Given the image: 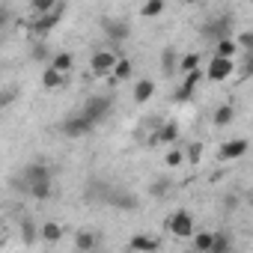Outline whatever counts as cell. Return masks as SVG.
<instances>
[{"label": "cell", "mask_w": 253, "mask_h": 253, "mask_svg": "<svg viewBox=\"0 0 253 253\" xmlns=\"http://www.w3.org/2000/svg\"><path fill=\"white\" fill-rule=\"evenodd\" d=\"M104 33L113 39V42H122V39H128V33H131V27H128V21H113V18H104Z\"/></svg>", "instance_id": "cell-7"}, {"label": "cell", "mask_w": 253, "mask_h": 253, "mask_svg": "<svg viewBox=\"0 0 253 253\" xmlns=\"http://www.w3.org/2000/svg\"><path fill=\"white\" fill-rule=\"evenodd\" d=\"M131 250L152 253V250H158V238H155V235H143V232H137V235H131Z\"/></svg>", "instance_id": "cell-10"}, {"label": "cell", "mask_w": 253, "mask_h": 253, "mask_svg": "<svg viewBox=\"0 0 253 253\" xmlns=\"http://www.w3.org/2000/svg\"><path fill=\"white\" fill-rule=\"evenodd\" d=\"M238 48H244V51H250L253 54V30H244V33H238Z\"/></svg>", "instance_id": "cell-29"}, {"label": "cell", "mask_w": 253, "mask_h": 253, "mask_svg": "<svg viewBox=\"0 0 253 253\" xmlns=\"http://www.w3.org/2000/svg\"><path fill=\"white\" fill-rule=\"evenodd\" d=\"M63 12H66V6H63V3H57V9H54V12H48V15H42V18H36V24H33V30H36V33H51V30L57 27V21L63 18Z\"/></svg>", "instance_id": "cell-6"}, {"label": "cell", "mask_w": 253, "mask_h": 253, "mask_svg": "<svg viewBox=\"0 0 253 253\" xmlns=\"http://www.w3.org/2000/svg\"><path fill=\"white\" fill-rule=\"evenodd\" d=\"M113 75H116L119 81H125V78H131V60H125V57H122V60L116 63V69H113Z\"/></svg>", "instance_id": "cell-27"}, {"label": "cell", "mask_w": 253, "mask_h": 253, "mask_svg": "<svg viewBox=\"0 0 253 253\" xmlns=\"http://www.w3.org/2000/svg\"><path fill=\"white\" fill-rule=\"evenodd\" d=\"M232 72H235V63H232V60H223V57H211L206 78H211V81H226Z\"/></svg>", "instance_id": "cell-4"}, {"label": "cell", "mask_w": 253, "mask_h": 253, "mask_svg": "<svg viewBox=\"0 0 253 253\" xmlns=\"http://www.w3.org/2000/svg\"><path fill=\"white\" fill-rule=\"evenodd\" d=\"M110 203H113V206H119V209H128V211H131V209H137V197H134V194H128V191L113 194V197H110Z\"/></svg>", "instance_id": "cell-17"}, {"label": "cell", "mask_w": 253, "mask_h": 253, "mask_svg": "<svg viewBox=\"0 0 253 253\" xmlns=\"http://www.w3.org/2000/svg\"><path fill=\"white\" fill-rule=\"evenodd\" d=\"M12 98H15V92H12V89H6V92H3V107H6V104H9Z\"/></svg>", "instance_id": "cell-34"}, {"label": "cell", "mask_w": 253, "mask_h": 253, "mask_svg": "<svg viewBox=\"0 0 253 253\" xmlns=\"http://www.w3.org/2000/svg\"><path fill=\"white\" fill-rule=\"evenodd\" d=\"M247 146H250V143H247L244 137L223 143V146H220V161H232V158H241V155L247 152Z\"/></svg>", "instance_id": "cell-8"}, {"label": "cell", "mask_w": 253, "mask_h": 253, "mask_svg": "<svg viewBox=\"0 0 253 253\" xmlns=\"http://www.w3.org/2000/svg\"><path fill=\"white\" fill-rule=\"evenodd\" d=\"M214 247V232H197L194 235V250L197 253H211Z\"/></svg>", "instance_id": "cell-15"}, {"label": "cell", "mask_w": 253, "mask_h": 253, "mask_svg": "<svg viewBox=\"0 0 253 253\" xmlns=\"http://www.w3.org/2000/svg\"><path fill=\"white\" fill-rule=\"evenodd\" d=\"M158 140H161V143H176V140H179V125H176V122L161 125V131L152 137V143H158Z\"/></svg>", "instance_id": "cell-12"}, {"label": "cell", "mask_w": 253, "mask_h": 253, "mask_svg": "<svg viewBox=\"0 0 253 253\" xmlns=\"http://www.w3.org/2000/svg\"><path fill=\"white\" fill-rule=\"evenodd\" d=\"M42 238H45V241H51V244H54V241H60V238H63L60 223H51V220H48V223L42 226Z\"/></svg>", "instance_id": "cell-23"}, {"label": "cell", "mask_w": 253, "mask_h": 253, "mask_svg": "<svg viewBox=\"0 0 253 253\" xmlns=\"http://www.w3.org/2000/svg\"><path fill=\"white\" fill-rule=\"evenodd\" d=\"M92 128V122L84 116V113H78V116H69L66 122H63V131L69 134V137H81V134H86Z\"/></svg>", "instance_id": "cell-5"}, {"label": "cell", "mask_w": 253, "mask_h": 253, "mask_svg": "<svg viewBox=\"0 0 253 253\" xmlns=\"http://www.w3.org/2000/svg\"><path fill=\"white\" fill-rule=\"evenodd\" d=\"M211 119H214V125H220V128H223V125H229V122L235 119V107H232V104H220Z\"/></svg>", "instance_id": "cell-16"}, {"label": "cell", "mask_w": 253, "mask_h": 253, "mask_svg": "<svg viewBox=\"0 0 253 253\" xmlns=\"http://www.w3.org/2000/svg\"><path fill=\"white\" fill-rule=\"evenodd\" d=\"M110 107H113V101L107 98V95H92V98H86L84 101V107H81V113L95 125V122H101L107 113H110Z\"/></svg>", "instance_id": "cell-2"}, {"label": "cell", "mask_w": 253, "mask_h": 253, "mask_svg": "<svg viewBox=\"0 0 253 253\" xmlns=\"http://www.w3.org/2000/svg\"><path fill=\"white\" fill-rule=\"evenodd\" d=\"M200 155H203V143H194V146L188 149V158H191V164H197V161H200Z\"/></svg>", "instance_id": "cell-30"}, {"label": "cell", "mask_w": 253, "mask_h": 253, "mask_svg": "<svg viewBox=\"0 0 253 253\" xmlns=\"http://www.w3.org/2000/svg\"><path fill=\"white\" fill-rule=\"evenodd\" d=\"M238 206V197H226V209H235Z\"/></svg>", "instance_id": "cell-35"}, {"label": "cell", "mask_w": 253, "mask_h": 253, "mask_svg": "<svg viewBox=\"0 0 253 253\" xmlns=\"http://www.w3.org/2000/svg\"><path fill=\"white\" fill-rule=\"evenodd\" d=\"M95 241H98V238H95L92 232H78V235H75V247H78L81 253H92V250H95Z\"/></svg>", "instance_id": "cell-18"}, {"label": "cell", "mask_w": 253, "mask_h": 253, "mask_svg": "<svg viewBox=\"0 0 253 253\" xmlns=\"http://www.w3.org/2000/svg\"><path fill=\"white\" fill-rule=\"evenodd\" d=\"M179 164H182V152H176V149L167 152V167H179Z\"/></svg>", "instance_id": "cell-32"}, {"label": "cell", "mask_w": 253, "mask_h": 253, "mask_svg": "<svg viewBox=\"0 0 253 253\" xmlns=\"http://www.w3.org/2000/svg\"><path fill=\"white\" fill-rule=\"evenodd\" d=\"M167 188H170V182H167V179H158V182L152 185V197H161Z\"/></svg>", "instance_id": "cell-31"}, {"label": "cell", "mask_w": 253, "mask_h": 253, "mask_svg": "<svg viewBox=\"0 0 253 253\" xmlns=\"http://www.w3.org/2000/svg\"><path fill=\"white\" fill-rule=\"evenodd\" d=\"M235 54H238V42H235V39H220V42H214V57L232 60Z\"/></svg>", "instance_id": "cell-13"}, {"label": "cell", "mask_w": 253, "mask_h": 253, "mask_svg": "<svg viewBox=\"0 0 253 253\" xmlns=\"http://www.w3.org/2000/svg\"><path fill=\"white\" fill-rule=\"evenodd\" d=\"M119 60H122V57H119L116 51H95L92 60H89V69H92V75H107V72L116 69Z\"/></svg>", "instance_id": "cell-3"}, {"label": "cell", "mask_w": 253, "mask_h": 253, "mask_svg": "<svg viewBox=\"0 0 253 253\" xmlns=\"http://www.w3.org/2000/svg\"><path fill=\"white\" fill-rule=\"evenodd\" d=\"M27 191H30L36 200H48V197H51V182H39V185H30Z\"/></svg>", "instance_id": "cell-26"}, {"label": "cell", "mask_w": 253, "mask_h": 253, "mask_svg": "<svg viewBox=\"0 0 253 253\" xmlns=\"http://www.w3.org/2000/svg\"><path fill=\"white\" fill-rule=\"evenodd\" d=\"M24 182H27V188L30 185H39V182H51V173H48L45 164H30L24 170Z\"/></svg>", "instance_id": "cell-9"}, {"label": "cell", "mask_w": 253, "mask_h": 253, "mask_svg": "<svg viewBox=\"0 0 253 253\" xmlns=\"http://www.w3.org/2000/svg\"><path fill=\"white\" fill-rule=\"evenodd\" d=\"M21 238H24L27 244L36 241V226H33V220H21Z\"/></svg>", "instance_id": "cell-28"}, {"label": "cell", "mask_w": 253, "mask_h": 253, "mask_svg": "<svg viewBox=\"0 0 253 253\" xmlns=\"http://www.w3.org/2000/svg\"><path fill=\"white\" fill-rule=\"evenodd\" d=\"M167 229H170L176 238H194V235H197L194 214H191L188 209H179V211H173V214H170V220H167Z\"/></svg>", "instance_id": "cell-1"}, {"label": "cell", "mask_w": 253, "mask_h": 253, "mask_svg": "<svg viewBox=\"0 0 253 253\" xmlns=\"http://www.w3.org/2000/svg\"><path fill=\"white\" fill-rule=\"evenodd\" d=\"M72 66H75V57L69 54V51H60L54 60H51V69H57L60 75H66V72H72Z\"/></svg>", "instance_id": "cell-14"}, {"label": "cell", "mask_w": 253, "mask_h": 253, "mask_svg": "<svg viewBox=\"0 0 253 253\" xmlns=\"http://www.w3.org/2000/svg\"><path fill=\"white\" fill-rule=\"evenodd\" d=\"M229 247H232L229 235H226V232H214V247H211V253H229Z\"/></svg>", "instance_id": "cell-25"}, {"label": "cell", "mask_w": 253, "mask_h": 253, "mask_svg": "<svg viewBox=\"0 0 253 253\" xmlns=\"http://www.w3.org/2000/svg\"><path fill=\"white\" fill-rule=\"evenodd\" d=\"M161 69H164V75L179 72V60H176V51H173V48H167V51L161 54Z\"/></svg>", "instance_id": "cell-19"}, {"label": "cell", "mask_w": 253, "mask_h": 253, "mask_svg": "<svg viewBox=\"0 0 253 253\" xmlns=\"http://www.w3.org/2000/svg\"><path fill=\"white\" fill-rule=\"evenodd\" d=\"M161 12H164V0H149V3L140 6V15H143V18H155V15H161Z\"/></svg>", "instance_id": "cell-21"}, {"label": "cell", "mask_w": 253, "mask_h": 253, "mask_svg": "<svg viewBox=\"0 0 253 253\" xmlns=\"http://www.w3.org/2000/svg\"><path fill=\"white\" fill-rule=\"evenodd\" d=\"M63 81H66V75H60V72H57V69H51V66H48V69H45V75H42V84H45L48 89H57Z\"/></svg>", "instance_id": "cell-20"}, {"label": "cell", "mask_w": 253, "mask_h": 253, "mask_svg": "<svg viewBox=\"0 0 253 253\" xmlns=\"http://www.w3.org/2000/svg\"><path fill=\"white\" fill-rule=\"evenodd\" d=\"M152 95H155V81H149V78L137 81V86H134V101L143 104V101H149Z\"/></svg>", "instance_id": "cell-11"}, {"label": "cell", "mask_w": 253, "mask_h": 253, "mask_svg": "<svg viewBox=\"0 0 253 253\" xmlns=\"http://www.w3.org/2000/svg\"><path fill=\"white\" fill-rule=\"evenodd\" d=\"M33 60H45V48H42V45H36V51H33Z\"/></svg>", "instance_id": "cell-33"}, {"label": "cell", "mask_w": 253, "mask_h": 253, "mask_svg": "<svg viewBox=\"0 0 253 253\" xmlns=\"http://www.w3.org/2000/svg\"><path fill=\"white\" fill-rule=\"evenodd\" d=\"M188 253H197V250H188Z\"/></svg>", "instance_id": "cell-36"}, {"label": "cell", "mask_w": 253, "mask_h": 253, "mask_svg": "<svg viewBox=\"0 0 253 253\" xmlns=\"http://www.w3.org/2000/svg\"><path fill=\"white\" fill-rule=\"evenodd\" d=\"M30 9L42 18V15H48V12H54V9H57V0H33Z\"/></svg>", "instance_id": "cell-22"}, {"label": "cell", "mask_w": 253, "mask_h": 253, "mask_svg": "<svg viewBox=\"0 0 253 253\" xmlns=\"http://www.w3.org/2000/svg\"><path fill=\"white\" fill-rule=\"evenodd\" d=\"M197 69H200V57H197V54H188V57L179 60V72L191 75V72H197Z\"/></svg>", "instance_id": "cell-24"}, {"label": "cell", "mask_w": 253, "mask_h": 253, "mask_svg": "<svg viewBox=\"0 0 253 253\" xmlns=\"http://www.w3.org/2000/svg\"><path fill=\"white\" fill-rule=\"evenodd\" d=\"M250 206H253V197H250Z\"/></svg>", "instance_id": "cell-37"}]
</instances>
